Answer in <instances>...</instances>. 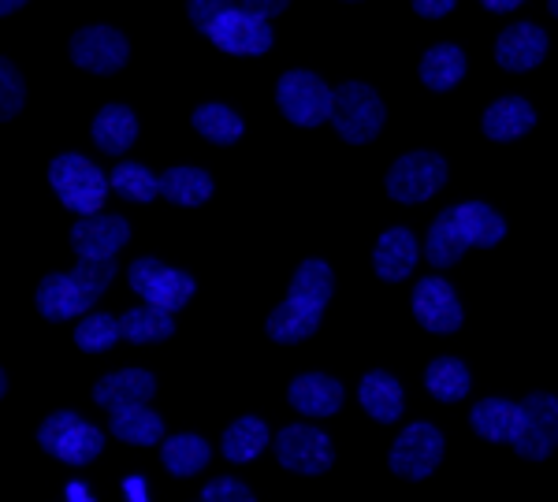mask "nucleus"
I'll list each match as a JSON object with an SVG mask.
<instances>
[{
  "instance_id": "36",
  "label": "nucleus",
  "mask_w": 558,
  "mask_h": 502,
  "mask_svg": "<svg viewBox=\"0 0 558 502\" xmlns=\"http://www.w3.org/2000/svg\"><path fill=\"white\" fill-rule=\"evenodd\" d=\"M26 101V86H23V75L15 71L12 60L0 57V123L4 120H15Z\"/></svg>"
},
{
  "instance_id": "22",
  "label": "nucleus",
  "mask_w": 558,
  "mask_h": 502,
  "mask_svg": "<svg viewBox=\"0 0 558 502\" xmlns=\"http://www.w3.org/2000/svg\"><path fill=\"white\" fill-rule=\"evenodd\" d=\"M357 399H362L365 414L373 420H380V425L399 420L402 406H407V399H402V383L395 380L391 372H368L362 380V388H357Z\"/></svg>"
},
{
  "instance_id": "20",
  "label": "nucleus",
  "mask_w": 558,
  "mask_h": 502,
  "mask_svg": "<svg viewBox=\"0 0 558 502\" xmlns=\"http://www.w3.org/2000/svg\"><path fill=\"white\" fill-rule=\"evenodd\" d=\"M413 265H417V238H413L407 228L384 231L373 249L376 276H380L384 283H399L413 272Z\"/></svg>"
},
{
  "instance_id": "10",
  "label": "nucleus",
  "mask_w": 558,
  "mask_h": 502,
  "mask_svg": "<svg viewBox=\"0 0 558 502\" xmlns=\"http://www.w3.org/2000/svg\"><path fill=\"white\" fill-rule=\"evenodd\" d=\"M216 49L231 52V57H265L268 49H272V26L268 20H257L254 12H246V8H231V12H223L220 20L213 23V30L205 34Z\"/></svg>"
},
{
  "instance_id": "26",
  "label": "nucleus",
  "mask_w": 558,
  "mask_h": 502,
  "mask_svg": "<svg viewBox=\"0 0 558 502\" xmlns=\"http://www.w3.org/2000/svg\"><path fill=\"white\" fill-rule=\"evenodd\" d=\"M462 75H465V52L458 45H436V49H428L421 57V83L436 89V94L454 89L462 83Z\"/></svg>"
},
{
  "instance_id": "12",
  "label": "nucleus",
  "mask_w": 558,
  "mask_h": 502,
  "mask_svg": "<svg viewBox=\"0 0 558 502\" xmlns=\"http://www.w3.org/2000/svg\"><path fill=\"white\" fill-rule=\"evenodd\" d=\"M521 414H525V425H521L514 451L529 462H544L558 446V399L536 391L521 402Z\"/></svg>"
},
{
  "instance_id": "9",
  "label": "nucleus",
  "mask_w": 558,
  "mask_h": 502,
  "mask_svg": "<svg viewBox=\"0 0 558 502\" xmlns=\"http://www.w3.org/2000/svg\"><path fill=\"white\" fill-rule=\"evenodd\" d=\"M439 462H444V436H439V428L425 425V420L410 425L407 432L395 439L391 458H387L391 473L402 480H425Z\"/></svg>"
},
{
  "instance_id": "46",
  "label": "nucleus",
  "mask_w": 558,
  "mask_h": 502,
  "mask_svg": "<svg viewBox=\"0 0 558 502\" xmlns=\"http://www.w3.org/2000/svg\"><path fill=\"white\" fill-rule=\"evenodd\" d=\"M547 8H551V15H558V0H547Z\"/></svg>"
},
{
  "instance_id": "19",
  "label": "nucleus",
  "mask_w": 558,
  "mask_h": 502,
  "mask_svg": "<svg viewBox=\"0 0 558 502\" xmlns=\"http://www.w3.org/2000/svg\"><path fill=\"white\" fill-rule=\"evenodd\" d=\"M473 432L488 443H518L521 436V425H525V414H521L518 402H507V399H481L473 406Z\"/></svg>"
},
{
  "instance_id": "7",
  "label": "nucleus",
  "mask_w": 558,
  "mask_h": 502,
  "mask_svg": "<svg viewBox=\"0 0 558 502\" xmlns=\"http://www.w3.org/2000/svg\"><path fill=\"white\" fill-rule=\"evenodd\" d=\"M444 183H447V160L439 154H428V149L399 157L391 164V172H387V194H391V201L402 205L428 201L432 194L444 191Z\"/></svg>"
},
{
  "instance_id": "45",
  "label": "nucleus",
  "mask_w": 558,
  "mask_h": 502,
  "mask_svg": "<svg viewBox=\"0 0 558 502\" xmlns=\"http://www.w3.org/2000/svg\"><path fill=\"white\" fill-rule=\"evenodd\" d=\"M4 391H8V380H4V372H0V399H4Z\"/></svg>"
},
{
  "instance_id": "14",
  "label": "nucleus",
  "mask_w": 558,
  "mask_h": 502,
  "mask_svg": "<svg viewBox=\"0 0 558 502\" xmlns=\"http://www.w3.org/2000/svg\"><path fill=\"white\" fill-rule=\"evenodd\" d=\"M71 60L94 75H116L128 64V38L112 26H86L71 38Z\"/></svg>"
},
{
  "instance_id": "32",
  "label": "nucleus",
  "mask_w": 558,
  "mask_h": 502,
  "mask_svg": "<svg viewBox=\"0 0 558 502\" xmlns=\"http://www.w3.org/2000/svg\"><path fill=\"white\" fill-rule=\"evenodd\" d=\"M425 388L439 402H462L470 394V369L458 357H436L425 372Z\"/></svg>"
},
{
  "instance_id": "37",
  "label": "nucleus",
  "mask_w": 558,
  "mask_h": 502,
  "mask_svg": "<svg viewBox=\"0 0 558 502\" xmlns=\"http://www.w3.org/2000/svg\"><path fill=\"white\" fill-rule=\"evenodd\" d=\"M239 0H186V15H191V23L197 26L202 34L213 30V23L220 20L223 12H231Z\"/></svg>"
},
{
  "instance_id": "27",
  "label": "nucleus",
  "mask_w": 558,
  "mask_h": 502,
  "mask_svg": "<svg viewBox=\"0 0 558 502\" xmlns=\"http://www.w3.org/2000/svg\"><path fill=\"white\" fill-rule=\"evenodd\" d=\"M209 458H213L209 443L191 432L165 439V446H160V462H165V469L172 477H194V473H202L209 465Z\"/></svg>"
},
{
  "instance_id": "43",
  "label": "nucleus",
  "mask_w": 558,
  "mask_h": 502,
  "mask_svg": "<svg viewBox=\"0 0 558 502\" xmlns=\"http://www.w3.org/2000/svg\"><path fill=\"white\" fill-rule=\"evenodd\" d=\"M68 499H71V502H94V499H89V491L83 488V483H71V488H68Z\"/></svg>"
},
{
  "instance_id": "31",
  "label": "nucleus",
  "mask_w": 558,
  "mask_h": 502,
  "mask_svg": "<svg viewBox=\"0 0 558 502\" xmlns=\"http://www.w3.org/2000/svg\"><path fill=\"white\" fill-rule=\"evenodd\" d=\"M160 194L175 205H202L213 197V179L202 168H168L160 175Z\"/></svg>"
},
{
  "instance_id": "29",
  "label": "nucleus",
  "mask_w": 558,
  "mask_h": 502,
  "mask_svg": "<svg viewBox=\"0 0 558 502\" xmlns=\"http://www.w3.org/2000/svg\"><path fill=\"white\" fill-rule=\"evenodd\" d=\"M268 446V425L260 417H239L235 425L223 432V458L228 462H254Z\"/></svg>"
},
{
  "instance_id": "2",
  "label": "nucleus",
  "mask_w": 558,
  "mask_h": 502,
  "mask_svg": "<svg viewBox=\"0 0 558 502\" xmlns=\"http://www.w3.org/2000/svg\"><path fill=\"white\" fill-rule=\"evenodd\" d=\"M116 280V261H78L75 272H52L38 286V313L45 320H71L86 313Z\"/></svg>"
},
{
  "instance_id": "17",
  "label": "nucleus",
  "mask_w": 558,
  "mask_h": 502,
  "mask_svg": "<svg viewBox=\"0 0 558 502\" xmlns=\"http://www.w3.org/2000/svg\"><path fill=\"white\" fill-rule=\"evenodd\" d=\"M287 399L302 417H331L343 409V383L324 372H302L291 380Z\"/></svg>"
},
{
  "instance_id": "21",
  "label": "nucleus",
  "mask_w": 558,
  "mask_h": 502,
  "mask_svg": "<svg viewBox=\"0 0 558 502\" xmlns=\"http://www.w3.org/2000/svg\"><path fill=\"white\" fill-rule=\"evenodd\" d=\"M89 134H94V146L101 149V154L123 157L134 146V138H138V120H134V112L128 105H105V109L94 115Z\"/></svg>"
},
{
  "instance_id": "16",
  "label": "nucleus",
  "mask_w": 558,
  "mask_h": 502,
  "mask_svg": "<svg viewBox=\"0 0 558 502\" xmlns=\"http://www.w3.org/2000/svg\"><path fill=\"white\" fill-rule=\"evenodd\" d=\"M547 57V34L544 26L536 23H514L507 26V30L499 34V41H495V60H499L502 71H533L539 60Z\"/></svg>"
},
{
  "instance_id": "41",
  "label": "nucleus",
  "mask_w": 558,
  "mask_h": 502,
  "mask_svg": "<svg viewBox=\"0 0 558 502\" xmlns=\"http://www.w3.org/2000/svg\"><path fill=\"white\" fill-rule=\"evenodd\" d=\"M488 12H514V8L521 4V0H481Z\"/></svg>"
},
{
  "instance_id": "42",
  "label": "nucleus",
  "mask_w": 558,
  "mask_h": 502,
  "mask_svg": "<svg viewBox=\"0 0 558 502\" xmlns=\"http://www.w3.org/2000/svg\"><path fill=\"white\" fill-rule=\"evenodd\" d=\"M123 491L131 495V502H146V483H142L138 477L128 480V488H123Z\"/></svg>"
},
{
  "instance_id": "28",
  "label": "nucleus",
  "mask_w": 558,
  "mask_h": 502,
  "mask_svg": "<svg viewBox=\"0 0 558 502\" xmlns=\"http://www.w3.org/2000/svg\"><path fill=\"white\" fill-rule=\"evenodd\" d=\"M465 249H470V242H465L462 231H458L454 212L444 209L436 220H432V228H428V242H425L428 261L436 265V268H451V265L462 261Z\"/></svg>"
},
{
  "instance_id": "39",
  "label": "nucleus",
  "mask_w": 558,
  "mask_h": 502,
  "mask_svg": "<svg viewBox=\"0 0 558 502\" xmlns=\"http://www.w3.org/2000/svg\"><path fill=\"white\" fill-rule=\"evenodd\" d=\"M287 4H291V0H239V8H246V12H254L257 20H272V15L283 12Z\"/></svg>"
},
{
  "instance_id": "30",
  "label": "nucleus",
  "mask_w": 558,
  "mask_h": 502,
  "mask_svg": "<svg viewBox=\"0 0 558 502\" xmlns=\"http://www.w3.org/2000/svg\"><path fill=\"white\" fill-rule=\"evenodd\" d=\"M120 331L131 343H165V339L175 335V320H172V313H165V309L142 306V309L123 313Z\"/></svg>"
},
{
  "instance_id": "4",
  "label": "nucleus",
  "mask_w": 558,
  "mask_h": 502,
  "mask_svg": "<svg viewBox=\"0 0 558 502\" xmlns=\"http://www.w3.org/2000/svg\"><path fill=\"white\" fill-rule=\"evenodd\" d=\"M331 127L350 146H365L384 127V101L376 97L373 86L365 83H343L336 89V105H331Z\"/></svg>"
},
{
  "instance_id": "13",
  "label": "nucleus",
  "mask_w": 558,
  "mask_h": 502,
  "mask_svg": "<svg viewBox=\"0 0 558 502\" xmlns=\"http://www.w3.org/2000/svg\"><path fill=\"white\" fill-rule=\"evenodd\" d=\"M131 238V223L123 217H83L71 228V246H75L78 261H116Z\"/></svg>"
},
{
  "instance_id": "38",
  "label": "nucleus",
  "mask_w": 558,
  "mask_h": 502,
  "mask_svg": "<svg viewBox=\"0 0 558 502\" xmlns=\"http://www.w3.org/2000/svg\"><path fill=\"white\" fill-rule=\"evenodd\" d=\"M202 502H257V499H254V491H250L242 480L220 477V480H209V483H205Z\"/></svg>"
},
{
  "instance_id": "23",
  "label": "nucleus",
  "mask_w": 558,
  "mask_h": 502,
  "mask_svg": "<svg viewBox=\"0 0 558 502\" xmlns=\"http://www.w3.org/2000/svg\"><path fill=\"white\" fill-rule=\"evenodd\" d=\"M533 127H536V112H533V105L521 101V97H502V101H495L492 109L484 112V134H488L492 142H514Z\"/></svg>"
},
{
  "instance_id": "25",
  "label": "nucleus",
  "mask_w": 558,
  "mask_h": 502,
  "mask_svg": "<svg viewBox=\"0 0 558 502\" xmlns=\"http://www.w3.org/2000/svg\"><path fill=\"white\" fill-rule=\"evenodd\" d=\"M116 439L134 446H153L165 439V417L153 414L149 406H128V409H112V420H108Z\"/></svg>"
},
{
  "instance_id": "33",
  "label": "nucleus",
  "mask_w": 558,
  "mask_h": 502,
  "mask_svg": "<svg viewBox=\"0 0 558 502\" xmlns=\"http://www.w3.org/2000/svg\"><path fill=\"white\" fill-rule=\"evenodd\" d=\"M194 131L209 138L213 146H235L246 127L228 105H202V109H194Z\"/></svg>"
},
{
  "instance_id": "5",
  "label": "nucleus",
  "mask_w": 558,
  "mask_h": 502,
  "mask_svg": "<svg viewBox=\"0 0 558 502\" xmlns=\"http://www.w3.org/2000/svg\"><path fill=\"white\" fill-rule=\"evenodd\" d=\"M38 443L52 458L68 465H89L105 451V432L71 409H60V414L45 417V425L38 428Z\"/></svg>"
},
{
  "instance_id": "35",
  "label": "nucleus",
  "mask_w": 558,
  "mask_h": 502,
  "mask_svg": "<svg viewBox=\"0 0 558 502\" xmlns=\"http://www.w3.org/2000/svg\"><path fill=\"white\" fill-rule=\"evenodd\" d=\"M120 339H123L120 320L108 317V313H89V317H83V325L75 328V343L86 354H101V350L116 346Z\"/></svg>"
},
{
  "instance_id": "6",
  "label": "nucleus",
  "mask_w": 558,
  "mask_h": 502,
  "mask_svg": "<svg viewBox=\"0 0 558 502\" xmlns=\"http://www.w3.org/2000/svg\"><path fill=\"white\" fill-rule=\"evenodd\" d=\"M279 112L299 127H317V123H331V105H336V89L324 83L313 71H287L276 86Z\"/></svg>"
},
{
  "instance_id": "40",
  "label": "nucleus",
  "mask_w": 558,
  "mask_h": 502,
  "mask_svg": "<svg viewBox=\"0 0 558 502\" xmlns=\"http://www.w3.org/2000/svg\"><path fill=\"white\" fill-rule=\"evenodd\" d=\"M454 4L458 0H413V12L425 15V20H444Z\"/></svg>"
},
{
  "instance_id": "44",
  "label": "nucleus",
  "mask_w": 558,
  "mask_h": 502,
  "mask_svg": "<svg viewBox=\"0 0 558 502\" xmlns=\"http://www.w3.org/2000/svg\"><path fill=\"white\" fill-rule=\"evenodd\" d=\"M23 4H26V0H0V15H12V12H20Z\"/></svg>"
},
{
  "instance_id": "34",
  "label": "nucleus",
  "mask_w": 558,
  "mask_h": 502,
  "mask_svg": "<svg viewBox=\"0 0 558 502\" xmlns=\"http://www.w3.org/2000/svg\"><path fill=\"white\" fill-rule=\"evenodd\" d=\"M108 186L128 201H153L160 194V179L142 164H116L112 175H108Z\"/></svg>"
},
{
  "instance_id": "8",
  "label": "nucleus",
  "mask_w": 558,
  "mask_h": 502,
  "mask_svg": "<svg viewBox=\"0 0 558 502\" xmlns=\"http://www.w3.org/2000/svg\"><path fill=\"white\" fill-rule=\"evenodd\" d=\"M131 286H134V294L146 298V306L165 309V313L183 309L186 302L194 298V276L179 272V268H168L165 261H157V257H138V261L131 265Z\"/></svg>"
},
{
  "instance_id": "24",
  "label": "nucleus",
  "mask_w": 558,
  "mask_h": 502,
  "mask_svg": "<svg viewBox=\"0 0 558 502\" xmlns=\"http://www.w3.org/2000/svg\"><path fill=\"white\" fill-rule=\"evenodd\" d=\"M451 212H454L458 231H462V238L470 242V246H495V242H502V235H507L502 217L484 201L451 205Z\"/></svg>"
},
{
  "instance_id": "1",
  "label": "nucleus",
  "mask_w": 558,
  "mask_h": 502,
  "mask_svg": "<svg viewBox=\"0 0 558 502\" xmlns=\"http://www.w3.org/2000/svg\"><path fill=\"white\" fill-rule=\"evenodd\" d=\"M331 286H336V276H331L328 265L302 261L291 280L287 302H279L268 313V339H276V343H302V339H310L320 328L324 306L331 302Z\"/></svg>"
},
{
  "instance_id": "15",
  "label": "nucleus",
  "mask_w": 558,
  "mask_h": 502,
  "mask_svg": "<svg viewBox=\"0 0 558 502\" xmlns=\"http://www.w3.org/2000/svg\"><path fill=\"white\" fill-rule=\"evenodd\" d=\"M413 317L421 320V328L439 331V335L462 328V306H458L451 283L439 280V276H428V280L413 286Z\"/></svg>"
},
{
  "instance_id": "11",
  "label": "nucleus",
  "mask_w": 558,
  "mask_h": 502,
  "mask_svg": "<svg viewBox=\"0 0 558 502\" xmlns=\"http://www.w3.org/2000/svg\"><path fill=\"white\" fill-rule=\"evenodd\" d=\"M276 458L283 469H294L302 477H320L331 469V439L320 428L310 425H291L276 436Z\"/></svg>"
},
{
  "instance_id": "3",
  "label": "nucleus",
  "mask_w": 558,
  "mask_h": 502,
  "mask_svg": "<svg viewBox=\"0 0 558 502\" xmlns=\"http://www.w3.org/2000/svg\"><path fill=\"white\" fill-rule=\"evenodd\" d=\"M49 183L60 201H64L71 212H78V217H97V209L105 205V194L112 191L108 179L94 168V160H86L78 154H64L52 160Z\"/></svg>"
},
{
  "instance_id": "18",
  "label": "nucleus",
  "mask_w": 558,
  "mask_h": 502,
  "mask_svg": "<svg viewBox=\"0 0 558 502\" xmlns=\"http://www.w3.org/2000/svg\"><path fill=\"white\" fill-rule=\"evenodd\" d=\"M157 394V380L146 369H123L112 372L105 380H97L94 388V402L108 409H128V406H146V402Z\"/></svg>"
}]
</instances>
